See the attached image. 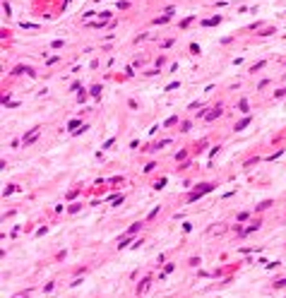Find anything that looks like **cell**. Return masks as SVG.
<instances>
[{
    "label": "cell",
    "mask_w": 286,
    "mask_h": 298,
    "mask_svg": "<svg viewBox=\"0 0 286 298\" xmlns=\"http://www.w3.org/2000/svg\"><path fill=\"white\" fill-rule=\"evenodd\" d=\"M248 123H250V118H245V120H240V123H238V125H236V130H243V127H245V125H248Z\"/></svg>",
    "instance_id": "6da1fadb"
}]
</instances>
